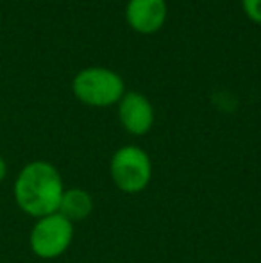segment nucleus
I'll return each instance as SVG.
<instances>
[{"instance_id":"nucleus-1","label":"nucleus","mask_w":261,"mask_h":263,"mask_svg":"<svg viewBox=\"0 0 261 263\" xmlns=\"http://www.w3.org/2000/svg\"><path fill=\"white\" fill-rule=\"evenodd\" d=\"M63 181L47 161H32L22 168L14 183V199L25 213L47 217L57 213L63 199Z\"/></svg>"},{"instance_id":"nucleus-2","label":"nucleus","mask_w":261,"mask_h":263,"mask_svg":"<svg viewBox=\"0 0 261 263\" xmlns=\"http://www.w3.org/2000/svg\"><path fill=\"white\" fill-rule=\"evenodd\" d=\"M73 95L88 106L104 107L122 101L126 95L124 79L116 72L102 66L84 68L73 77Z\"/></svg>"},{"instance_id":"nucleus-3","label":"nucleus","mask_w":261,"mask_h":263,"mask_svg":"<svg viewBox=\"0 0 261 263\" xmlns=\"http://www.w3.org/2000/svg\"><path fill=\"white\" fill-rule=\"evenodd\" d=\"M150 159L134 145L122 147L111 159V176L116 186L127 194L142 192L150 181Z\"/></svg>"},{"instance_id":"nucleus-4","label":"nucleus","mask_w":261,"mask_h":263,"mask_svg":"<svg viewBox=\"0 0 261 263\" xmlns=\"http://www.w3.org/2000/svg\"><path fill=\"white\" fill-rule=\"evenodd\" d=\"M73 228L61 213L42 217L31 231V247L39 258H56L68 249Z\"/></svg>"},{"instance_id":"nucleus-5","label":"nucleus","mask_w":261,"mask_h":263,"mask_svg":"<svg viewBox=\"0 0 261 263\" xmlns=\"http://www.w3.org/2000/svg\"><path fill=\"white\" fill-rule=\"evenodd\" d=\"M168 7L165 0H129L126 20L132 31L139 34H154L167 22Z\"/></svg>"},{"instance_id":"nucleus-6","label":"nucleus","mask_w":261,"mask_h":263,"mask_svg":"<svg viewBox=\"0 0 261 263\" xmlns=\"http://www.w3.org/2000/svg\"><path fill=\"white\" fill-rule=\"evenodd\" d=\"M118 117L131 135H145L154 124V109L149 99L142 93H126L120 101Z\"/></svg>"},{"instance_id":"nucleus-7","label":"nucleus","mask_w":261,"mask_h":263,"mask_svg":"<svg viewBox=\"0 0 261 263\" xmlns=\"http://www.w3.org/2000/svg\"><path fill=\"white\" fill-rule=\"evenodd\" d=\"M91 208H93V202H91L90 195L84 190L73 188V190H68L63 194V199H61L57 213L63 215L66 220L75 222V220L86 218L88 215L91 213Z\"/></svg>"},{"instance_id":"nucleus-8","label":"nucleus","mask_w":261,"mask_h":263,"mask_svg":"<svg viewBox=\"0 0 261 263\" xmlns=\"http://www.w3.org/2000/svg\"><path fill=\"white\" fill-rule=\"evenodd\" d=\"M242 6L252 22L261 24V0H242Z\"/></svg>"},{"instance_id":"nucleus-9","label":"nucleus","mask_w":261,"mask_h":263,"mask_svg":"<svg viewBox=\"0 0 261 263\" xmlns=\"http://www.w3.org/2000/svg\"><path fill=\"white\" fill-rule=\"evenodd\" d=\"M6 174H7V165H6V161H4V158L0 156V181H4Z\"/></svg>"}]
</instances>
